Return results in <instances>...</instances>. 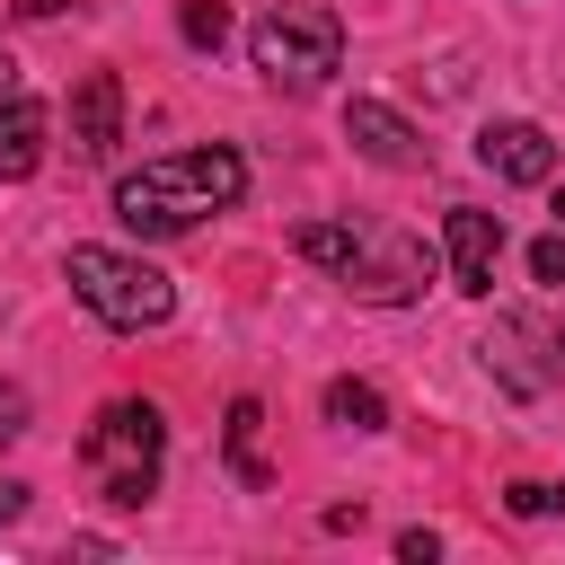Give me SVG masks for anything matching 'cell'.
Instances as JSON below:
<instances>
[{"label": "cell", "mask_w": 565, "mask_h": 565, "mask_svg": "<svg viewBox=\"0 0 565 565\" xmlns=\"http://www.w3.org/2000/svg\"><path fill=\"white\" fill-rule=\"evenodd\" d=\"M18 433H26V388L0 380V441H18Z\"/></svg>", "instance_id": "e0dca14e"}, {"label": "cell", "mask_w": 565, "mask_h": 565, "mask_svg": "<svg viewBox=\"0 0 565 565\" xmlns=\"http://www.w3.org/2000/svg\"><path fill=\"white\" fill-rule=\"evenodd\" d=\"M530 274H539V282H556V291H565V230H547V238H539V247H530Z\"/></svg>", "instance_id": "2e32d148"}, {"label": "cell", "mask_w": 565, "mask_h": 565, "mask_svg": "<svg viewBox=\"0 0 565 565\" xmlns=\"http://www.w3.org/2000/svg\"><path fill=\"white\" fill-rule=\"evenodd\" d=\"M247 194V159L230 141H203V150H168V159H141L132 177H115V221L132 238H185L194 221L230 212Z\"/></svg>", "instance_id": "6da1fadb"}, {"label": "cell", "mask_w": 565, "mask_h": 565, "mask_svg": "<svg viewBox=\"0 0 565 565\" xmlns=\"http://www.w3.org/2000/svg\"><path fill=\"white\" fill-rule=\"evenodd\" d=\"M247 62H256L282 97H309V88H327V79L344 71V18L318 9V0H282V9H265V18L247 26Z\"/></svg>", "instance_id": "3957f363"}, {"label": "cell", "mask_w": 565, "mask_h": 565, "mask_svg": "<svg viewBox=\"0 0 565 565\" xmlns=\"http://www.w3.org/2000/svg\"><path fill=\"white\" fill-rule=\"evenodd\" d=\"M291 247H300L309 265H327V274H353L362 230H353V221H300V230H291Z\"/></svg>", "instance_id": "4fadbf2b"}, {"label": "cell", "mask_w": 565, "mask_h": 565, "mask_svg": "<svg viewBox=\"0 0 565 565\" xmlns=\"http://www.w3.org/2000/svg\"><path fill=\"white\" fill-rule=\"evenodd\" d=\"M433 556H441L433 530H397V565H433Z\"/></svg>", "instance_id": "ac0fdd59"}, {"label": "cell", "mask_w": 565, "mask_h": 565, "mask_svg": "<svg viewBox=\"0 0 565 565\" xmlns=\"http://www.w3.org/2000/svg\"><path fill=\"white\" fill-rule=\"evenodd\" d=\"M477 159H486L503 185H547V177H556L547 124H486V132H477Z\"/></svg>", "instance_id": "9c48e42d"}, {"label": "cell", "mask_w": 565, "mask_h": 565, "mask_svg": "<svg viewBox=\"0 0 565 565\" xmlns=\"http://www.w3.org/2000/svg\"><path fill=\"white\" fill-rule=\"evenodd\" d=\"M256 433H265V406H256V397H230V424H221V450H230V468H238V486H256V494H265L274 477H265V459H256Z\"/></svg>", "instance_id": "7c38bea8"}, {"label": "cell", "mask_w": 565, "mask_h": 565, "mask_svg": "<svg viewBox=\"0 0 565 565\" xmlns=\"http://www.w3.org/2000/svg\"><path fill=\"white\" fill-rule=\"evenodd\" d=\"M441 265H450V291L486 300V291H494V265H503V221L477 212V203H450V221H441Z\"/></svg>", "instance_id": "5b68a950"}, {"label": "cell", "mask_w": 565, "mask_h": 565, "mask_svg": "<svg viewBox=\"0 0 565 565\" xmlns=\"http://www.w3.org/2000/svg\"><path fill=\"white\" fill-rule=\"evenodd\" d=\"M556 230H565V185H556Z\"/></svg>", "instance_id": "7402d4cb"}, {"label": "cell", "mask_w": 565, "mask_h": 565, "mask_svg": "<svg viewBox=\"0 0 565 565\" xmlns=\"http://www.w3.org/2000/svg\"><path fill=\"white\" fill-rule=\"evenodd\" d=\"M62 9H71V0H26V18H62Z\"/></svg>", "instance_id": "ffe728a7"}, {"label": "cell", "mask_w": 565, "mask_h": 565, "mask_svg": "<svg viewBox=\"0 0 565 565\" xmlns=\"http://www.w3.org/2000/svg\"><path fill=\"white\" fill-rule=\"evenodd\" d=\"M177 35H185L194 53H221V35H230V9H221V0H185V9H177Z\"/></svg>", "instance_id": "9a60e30c"}, {"label": "cell", "mask_w": 565, "mask_h": 565, "mask_svg": "<svg viewBox=\"0 0 565 565\" xmlns=\"http://www.w3.org/2000/svg\"><path fill=\"white\" fill-rule=\"evenodd\" d=\"M44 141H53V115L35 97H0V185L35 177L44 168Z\"/></svg>", "instance_id": "30bf717a"}, {"label": "cell", "mask_w": 565, "mask_h": 565, "mask_svg": "<svg viewBox=\"0 0 565 565\" xmlns=\"http://www.w3.org/2000/svg\"><path fill=\"white\" fill-rule=\"evenodd\" d=\"M18 512H26V486H18V477H0V521H18Z\"/></svg>", "instance_id": "d6986e66"}, {"label": "cell", "mask_w": 565, "mask_h": 565, "mask_svg": "<svg viewBox=\"0 0 565 565\" xmlns=\"http://www.w3.org/2000/svg\"><path fill=\"white\" fill-rule=\"evenodd\" d=\"M344 141H353L371 168H415V159H424V132H415L397 106H380V97H353V106H344Z\"/></svg>", "instance_id": "ba28073f"}, {"label": "cell", "mask_w": 565, "mask_h": 565, "mask_svg": "<svg viewBox=\"0 0 565 565\" xmlns=\"http://www.w3.org/2000/svg\"><path fill=\"white\" fill-rule=\"evenodd\" d=\"M71 291H79V309L97 318V327H115V335H150V327H168L177 318V282L150 265V256H124V247H71Z\"/></svg>", "instance_id": "277c9868"}, {"label": "cell", "mask_w": 565, "mask_h": 565, "mask_svg": "<svg viewBox=\"0 0 565 565\" xmlns=\"http://www.w3.org/2000/svg\"><path fill=\"white\" fill-rule=\"evenodd\" d=\"M115 141H124V79H115V71H88V79L71 88V159L106 168Z\"/></svg>", "instance_id": "52a82bcc"}, {"label": "cell", "mask_w": 565, "mask_h": 565, "mask_svg": "<svg viewBox=\"0 0 565 565\" xmlns=\"http://www.w3.org/2000/svg\"><path fill=\"white\" fill-rule=\"evenodd\" d=\"M79 459L97 468V486H106V503H115V512H141V503L159 494L168 415H159L150 397H115V406H97V424L79 433Z\"/></svg>", "instance_id": "7a4b0ae2"}, {"label": "cell", "mask_w": 565, "mask_h": 565, "mask_svg": "<svg viewBox=\"0 0 565 565\" xmlns=\"http://www.w3.org/2000/svg\"><path fill=\"white\" fill-rule=\"evenodd\" d=\"M503 512H512V521H556V512H565V486H556V477H512V486H503Z\"/></svg>", "instance_id": "5bb4252c"}, {"label": "cell", "mask_w": 565, "mask_h": 565, "mask_svg": "<svg viewBox=\"0 0 565 565\" xmlns=\"http://www.w3.org/2000/svg\"><path fill=\"white\" fill-rule=\"evenodd\" d=\"M362 300H380V309H397V300H415L424 282H433V247H415V238H362V256H353V274H344Z\"/></svg>", "instance_id": "8992f818"}, {"label": "cell", "mask_w": 565, "mask_h": 565, "mask_svg": "<svg viewBox=\"0 0 565 565\" xmlns=\"http://www.w3.org/2000/svg\"><path fill=\"white\" fill-rule=\"evenodd\" d=\"M318 415H327V424H344V433H388V397H380L371 380H327Z\"/></svg>", "instance_id": "8fae6325"}, {"label": "cell", "mask_w": 565, "mask_h": 565, "mask_svg": "<svg viewBox=\"0 0 565 565\" xmlns=\"http://www.w3.org/2000/svg\"><path fill=\"white\" fill-rule=\"evenodd\" d=\"M0 97H18V71H9V62H0Z\"/></svg>", "instance_id": "44dd1931"}]
</instances>
